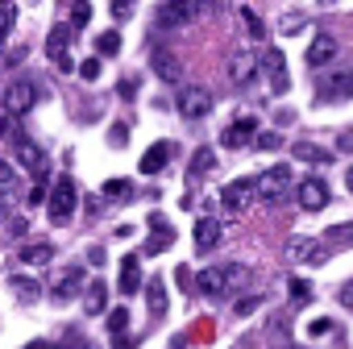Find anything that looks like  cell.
I'll return each instance as SVG.
<instances>
[{
    "instance_id": "obj_38",
    "label": "cell",
    "mask_w": 353,
    "mask_h": 349,
    "mask_svg": "<svg viewBox=\"0 0 353 349\" xmlns=\"http://www.w3.org/2000/svg\"><path fill=\"white\" fill-rule=\"evenodd\" d=\"M13 21H17V9L13 5H0V38L13 30Z\"/></svg>"
},
{
    "instance_id": "obj_5",
    "label": "cell",
    "mask_w": 353,
    "mask_h": 349,
    "mask_svg": "<svg viewBox=\"0 0 353 349\" xmlns=\"http://www.w3.org/2000/svg\"><path fill=\"white\" fill-rule=\"evenodd\" d=\"M34 100H38V88H34L30 79H17V83H9V92H5V112L17 121V117H26V112L34 108Z\"/></svg>"
},
{
    "instance_id": "obj_45",
    "label": "cell",
    "mask_w": 353,
    "mask_h": 349,
    "mask_svg": "<svg viewBox=\"0 0 353 349\" xmlns=\"http://www.w3.org/2000/svg\"><path fill=\"white\" fill-rule=\"evenodd\" d=\"M299 26H303V17H299V13H287L279 30H283V34H299Z\"/></svg>"
},
{
    "instance_id": "obj_54",
    "label": "cell",
    "mask_w": 353,
    "mask_h": 349,
    "mask_svg": "<svg viewBox=\"0 0 353 349\" xmlns=\"http://www.w3.org/2000/svg\"><path fill=\"white\" fill-rule=\"evenodd\" d=\"M0 46H5V38H0Z\"/></svg>"
},
{
    "instance_id": "obj_22",
    "label": "cell",
    "mask_w": 353,
    "mask_h": 349,
    "mask_svg": "<svg viewBox=\"0 0 353 349\" xmlns=\"http://www.w3.org/2000/svg\"><path fill=\"white\" fill-rule=\"evenodd\" d=\"M216 241H221V221L200 217V221H196V246H200V250H216Z\"/></svg>"
},
{
    "instance_id": "obj_23",
    "label": "cell",
    "mask_w": 353,
    "mask_h": 349,
    "mask_svg": "<svg viewBox=\"0 0 353 349\" xmlns=\"http://www.w3.org/2000/svg\"><path fill=\"white\" fill-rule=\"evenodd\" d=\"M324 246H328V254H332V250H349V246H353V221L332 225V229L324 233Z\"/></svg>"
},
{
    "instance_id": "obj_19",
    "label": "cell",
    "mask_w": 353,
    "mask_h": 349,
    "mask_svg": "<svg viewBox=\"0 0 353 349\" xmlns=\"http://www.w3.org/2000/svg\"><path fill=\"white\" fill-rule=\"evenodd\" d=\"M254 71H258V59H254V54H245V50H237V54H233V63H229V79H233V83H250V79H254Z\"/></svg>"
},
{
    "instance_id": "obj_9",
    "label": "cell",
    "mask_w": 353,
    "mask_h": 349,
    "mask_svg": "<svg viewBox=\"0 0 353 349\" xmlns=\"http://www.w3.org/2000/svg\"><path fill=\"white\" fill-rule=\"evenodd\" d=\"M250 200H254V179H233V183H225V192H221V208L233 212V217L245 212Z\"/></svg>"
},
{
    "instance_id": "obj_3",
    "label": "cell",
    "mask_w": 353,
    "mask_h": 349,
    "mask_svg": "<svg viewBox=\"0 0 353 349\" xmlns=\"http://www.w3.org/2000/svg\"><path fill=\"white\" fill-rule=\"evenodd\" d=\"M174 108H179L183 121H200L212 112V92L208 88H183L179 96H174Z\"/></svg>"
},
{
    "instance_id": "obj_33",
    "label": "cell",
    "mask_w": 353,
    "mask_h": 349,
    "mask_svg": "<svg viewBox=\"0 0 353 349\" xmlns=\"http://www.w3.org/2000/svg\"><path fill=\"white\" fill-rule=\"evenodd\" d=\"M125 328H129V312H125V308H112V312H108V332L121 337Z\"/></svg>"
},
{
    "instance_id": "obj_1",
    "label": "cell",
    "mask_w": 353,
    "mask_h": 349,
    "mask_svg": "<svg viewBox=\"0 0 353 349\" xmlns=\"http://www.w3.org/2000/svg\"><path fill=\"white\" fill-rule=\"evenodd\" d=\"M254 192L262 196V204H283V196H291V166L287 162H279V166H270L262 179L254 183Z\"/></svg>"
},
{
    "instance_id": "obj_36",
    "label": "cell",
    "mask_w": 353,
    "mask_h": 349,
    "mask_svg": "<svg viewBox=\"0 0 353 349\" xmlns=\"http://www.w3.org/2000/svg\"><path fill=\"white\" fill-rule=\"evenodd\" d=\"M79 79L96 83V79H100V59H83V63H79Z\"/></svg>"
},
{
    "instance_id": "obj_16",
    "label": "cell",
    "mask_w": 353,
    "mask_h": 349,
    "mask_svg": "<svg viewBox=\"0 0 353 349\" xmlns=\"http://www.w3.org/2000/svg\"><path fill=\"white\" fill-rule=\"evenodd\" d=\"M150 229H154V233L145 237V246H141V254H162L166 246H174V229H166V221H162L158 212L150 217Z\"/></svg>"
},
{
    "instance_id": "obj_14",
    "label": "cell",
    "mask_w": 353,
    "mask_h": 349,
    "mask_svg": "<svg viewBox=\"0 0 353 349\" xmlns=\"http://www.w3.org/2000/svg\"><path fill=\"white\" fill-rule=\"evenodd\" d=\"M71 34H75L71 26H54V30L46 34V59H50L54 67H63V63L71 59V54H67V46H71Z\"/></svg>"
},
{
    "instance_id": "obj_10",
    "label": "cell",
    "mask_w": 353,
    "mask_h": 349,
    "mask_svg": "<svg viewBox=\"0 0 353 349\" xmlns=\"http://www.w3.org/2000/svg\"><path fill=\"white\" fill-rule=\"evenodd\" d=\"M353 96V71L349 67H336L320 79V100H349Z\"/></svg>"
},
{
    "instance_id": "obj_28",
    "label": "cell",
    "mask_w": 353,
    "mask_h": 349,
    "mask_svg": "<svg viewBox=\"0 0 353 349\" xmlns=\"http://www.w3.org/2000/svg\"><path fill=\"white\" fill-rule=\"evenodd\" d=\"M79 283H83V266H71V270H63V279L54 283V295H71Z\"/></svg>"
},
{
    "instance_id": "obj_52",
    "label": "cell",
    "mask_w": 353,
    "mask_h": 349,
    "mask_svg": "<svg viewBox=\"0 0 353 349\" xmlns=\"http://www.w3.org/2000/svg\"><path fill=\"white\" fill-rule=\"evenodd\" d=\"M117 349H133V341L129 337H117Z\"/></svg>"
},
{
    "instance_id": "obj_44",
    "label": "cell",
    "mask_w": 353,
    "mask_h": 349,
    "mask_svg": "<svg viewBox=\"0 0 353 349\" xmlns=\"http://www.w3.org/2000/svg\"><path fill=\"white\" fill-rule=\"evenodd\" d=\"M328 328H332V320H324V316H316V320L307 324V337H328Z\"/></svg>"
},
{
    "instance_id": "obj_7",
    "label": "cell",
    "mask_w": 353,
    "mask_h": 349,
    "mask_svg": "<svg viewBox=\"0 0 353 349\" xmlns=\"http://www.w3.org/2000/svg\"><path fill=\"white\" fill-rule=\"evenodd\" d=\"M254 137H258V121L254 117H241V121L221 129V146L225 150H245V146H254Z\"/></svg>"
},
{
    "instance_id": "obj_30",
    "label": "cell",
    "mask_w": 353,
    "mask_h": 349,
    "mask_svg": "<svg viewBox=\"0 0 353 349\" xmlns=\"http://www.w3.org/2000/svg\"><path fill=\"white\" fill-rule=\"evenodd\" d=\"M237 13L245 17V26H250V38H266V21H262V17L254 13V5H241Z\"/></svg>"
},
{
    "instance_id": "obj_27",
    "label": "cell",
    "mask_w": 353,
    "mask_h": 349,
    "mask_svg": "<svg viewBox=\"0 0 353 349\" xmlns=\"http://www.w3.org/2000/svg\"><path fill=\"white\" fill-rule=\"evenodd\" d=\"M121 50V34L117 30H104L100 38H96V59H112Z\"/></svg>"
},
{
    "instance_id": "obj_34",
    "label": "cell",
    "mask_w": 353,
    "mask_h": 349,
    "mask_svg": "<svg viewBox=\"0 0 353 349\" xmlns=\"http://www.w3.org/2000/svg\"><path fill=\"white\" fill-rule=\"evenodd\" d=\"M192 328H196V332H192L188 341H212V337H216V324H212V320H196Z\"/></svg>"
},
{
    "instance_id": "obj_40",
    "label": "cell",
    "mask_w": 353,
    "mask_h": 349,
    "mask_svg": "<svg viewBox=\"0 0 353 349\" xmlns=\"http://www.w3.org/2000/svg\"><path fill=\"white\" fill-rule=\"evenodd\" d=\"M254 146H258V150H279V146H283V137H279V133H258V137H254Z\"/></svg>"
},
{
    "instance_id": "obj_21",
    "label": "cell",
    "mask_w": 353,
    "mask_h": 349,
    "mask_svg": "<svg viewBox=\"0 0 353 349\" xmlns=\"http://www.w3.org/2000/svg\"><path fill=\"white\" fill-rule=\"evenodd\" d=\"M154 71L166 79V83H179V75H183V67H179V59H174L170 50H154Z\"/></svg>"
},
{
    "instance_id": "obj_32",
    "label": "cell",
    "mask_w": 353,
    "mask_h": 349,
    "mask_svg": "<svg viewBox=\"0 0 353 349\" xmlns=\"http://www.w3.org/2000/svg\"><path fill=\"white\" fill-rule=\"evenodd\" d=\"M9 283H13V291H21L26 299H34V295H38V279H26V275H13Z\"/></svg>"
},
{
    "instance_id": "obj_37",
    "label": "cell",
    "mask_w": 353,
    "mask_h": 349,
    "mask_svg": "<svg viewBox=\"0 0 353 349\" xmlns=\"http://www.w3.org/2000/svg\"><path fill=\"white\" fill-rule=\"evenodd\" d=\"M71 21H75V26H79V30H83V26H88V21H92V5H88V0H79V5H75V9H71Z\"/></svg>"
},
{
    "instance_id": "obj_35",
    "label": "cell",
    "mask_w": 353,
    "mask_h": 349,
    "mask_svg": "<svg viewBox=\"0 0 353 349\" xmlns=\"http://www.w3.org/2000/svg\"><path fill=\"white\" fill-rule=\"evenodd\" d=\"M13 183H17V170L0 158V192H13Z\"/></svg>"
},
{
    "instance_id": "obj_53",
    "label": "cell",
    "mask_w": 353,
    "mask_h": 349,
    "mask_svg": "<svg viewBox=\"0 0 353 349\" xmlns=\"http://www.w3.org/2000/svg\"><path fill=\"white\" fill-rule=\"evenodd\" d=\"M345 188H349V192H353V166H349V170H345Z\"/></svg>"
},
{
    "instance_id": "obj_17",
    "label": "cell",
    "mask_w": 353,
    "mask_h": 349,
    "mask_svg": "<svg viewBox=\"0 0 353 349\" xmlns=\"http://www.w3.org/2000/svg\"><path fill=\"white\" fill-rule=\"evenodd\" d=\"M291 158H295V162H312V166H328V162H332V154H328L324 146H316V141H303V137L291 146Z\"/></svg>"
},
{
    "instance_id": "obj_13",
    "label": "cell",
    "mask_w": 353,
    "mask_h": 349,
    "mask_svg": "<svg viewBox=\"0 0 353 349\" xmlns=\"http://www.w3.org/2000/svg\"><path fill=\"white\" fill-rule=\"evenodd\" d=\"M204 17V5H162L158 9V26H192Z\"/></svg>"
},
{
    "instance_id": "obj_31",
    "label": "cell",
    "mask_w": 353,
    "mask_h": 349,
    "mask_svg": "<svg viewBox=\"0 0 353 349\" xmlns=\"http://www.w3.org/2000/svg\"><path fill=\"white\" fill-rule=\"evenodd\" d=\"M287 291H291V299H299V303H312V299H316V295H312V283H307V279H299V275L287 283Z\"/></svg>"
},
{
    "instance_id": "obj_39",
    "label": "cell",
    "mask_w": 353,
    "mask_h": 349,
    "mask_svg": "<svg viewBox=\"0 0 353 349\" xmlns=\"http://www.w3.org/2000/svg\"><path fill=\"white\" fill-rule=\"evenodd\" d=\"M125 141H129V125H121V121H117V125H112V133H108V146H112V150H121Z\"/></svg>"
},
{
    "instance_id": "obj_2",
    "label": "cell",
    "mask_w": 353,
    "mask_h": 349,
    "mask_svg": "<svg viewBox=\"0 0 353 349\" xmlns=\"http://www.w3.org/2000/svg\"><path fill=\"white\" fill-rule=\"evenodd\" d=\"M75 204H79V188L71 183V174H63L46 196V212H50V221H67L75 212Z\"/></svg>"
},
{
    "instance_id": "obj_8",
    "label": "cell",
    "mask_w": 353,
    "mask_h": 349,
    "mask_svg": "<svg viewBox=\"0 0 353 349\" xmlns=\"http://www.w3.org/2000/svg\"><path fill=\"white\" fill-rule=\"evenodd\" d=\"M295 200H299V208H303V212H320V208H328L332 192H328V183H324V179H303V183L295 188Z\"/></svg>"
},
{
    "instance_id": "obj_41",
    "label": "cell",
    "mask_w": 353,
    "mask_h": 349,
    "mask_svg": "<svg viewBox=\"0 0 353 349\" xmlns=\"http://www.w3.org/2000/svg\"><path fill=\"white\" fill-rule=\"evenodd\" d=\"M129 188H133L129 179H108V183H104V196H112V200H117V196H125Z\"/></svg>"
},
{
    "instance_id": "obj_43",
    "label": "cell",
    "mask_w": 353,
    "mask_h": 349,
    "mask_svg": "<svg viewBox=\"0 0 353 349\" xmlns=\"http://www.w3.org/2000/svg\"><path fill=\"white\" fill-rule=\"evenodd\" d=\"M0 137H13V141L21 137V133H17V121H13L9 112H0Z\"/></svg>"
},
{
    "instance_id": "obj_29",
    "label": "cell",
    "mask_w": 353,
    "mask_h": 349,
    "mask_svg": "<svg viewBox=\"0 0 353 349\" xmlns=\"http://www.w3.org/2000/svg\"><path fill=\"white\" fill-rule=\"evenodd\" d=\"M104 295H108L104 283H92V287H88V299H83V312H88V316H100V312H104Z\"/></svg>"
},
{
    "instance_id": "obj_20",
    "label": "cell",
    "mask_w": 353,
    "mask_h": 349,
    "mask_svg": "<svg viewBox=\"0 0 353 349\" xmlns=\"http://www.w3.org/2000/svg\"><path fill=\"white\" fill-rule=\"evenodd\" d=\"M170 158V141H154L145 154H141V174H158Z\"/></svg>"
},
{
    "instance_id": "obj_51",
    "label": "cell",
    "mask_w": 353,
    "mask_h": 349,
    "mask_svg": "<svg viewBox=\"0 0 353 349\" xmlns=\"http://www.w3.org/2000/svg\"><path fill=\"white\" fill-rule=\"evenodd\" d=\"M26 349H63V345H50V341H30Z\"/></svg>"
},
{
    "instance_id": "obj_26",
    "label": "cell",
    "mask_w": 353,
    "mask_h": 349,
    "mask_svg": "<svg viewBox=\"0 0 353 349\" xmlns=\"http://www.w3.org/2000/svg\"><path fill=\"white\" fill-rule=\"evenodd\" d=\"M216 166V154L208 150V146H200L196 154H192V179H200V174H208Z\"/></svg>"
},
{
    "instance_id": "obj_6",
    "label": "cell",
    "mask_w": 353,
    "mask_h": 349,
    "mask_svg": "<svg viewBox=\"0 0 353 349\" xmlns=\"http://www.w3.org/2000/svg\"><path fill=\"white\" fill-rule=\"evenodd\" d=\"M262 75L270 79V92H274V96H283V92L291 88V71H287L283 50H266V54H262Z\"/></svg>"
},
{
    "instance_id": "obj_4",
    "label": "cell",
    "mask_w": 353,
    "mask_h": 349,
    "mask_svg": "<svg viewBox=\"0 0 353 349\" xmlns=\"http://www.w3.org/2000/svg\"><path fill=\"white\" fill-rule=\"evenodd\" d=\"M287 258L291 262H307V266H324L332 254H328V246L320 237H291L287 241Z\"/></svg>"
},
{
    "instance_id": "obj_24",
    "label": "cell",
    "mask_w": 353,
    "mask_h": 349,
    "mask_svg": "<svg viewBox=\"0 0 353 349\" xmlns=\"http://www.w3.org/2000/svg\"><path fill=\"white\" fill-rule=\"evenodd\" d=\"M50 258H54V246H50V241H34V246L21 250V262H26V266H46Z\"/></svg>"
},
{
    "instance_id": "obj_50",
    "label": "cell",
    "mask_w": 353,
    "mask_h": 349,
    "mask_svg": "<svg viewBox=\"0 0 353 349\" xmlns=\"http://www.w3.org/2000/svg\"><path fill=\"white\" fill-rule=\"evenodd\" d=\"M9 233H13V237H26V233H30V225H26V221H13V225H9Z\"/></svg>"
},
{
    "instance_id": "obj_42",
    "label": "cell",
    "mask_w": 353,
    "mask_h": 349,
    "mask_svg": "<svg viewBox=\"0 0 353 349\" xmlns=\"http://www.w3.org/2000/svg\"><path fill=\"white\" fill-rule=\"evenodd\" d=\"M46 196H50V192H46V183L38 179V183L30 188V196H26V200H30V208H38V204H46Z\"/></svg>"
},
{
    "instance_id": "obj_47",
    "label": "cell",
    "mask_w": 353,
    "mask_h": 349,
    "mask_svg": "<svg viewBox=\"0 0 353 349\" xmlns=\"http://www.w3.org/2000/svg\"><path fill=\"white\" fill-rule=\"evenodd\" d=\"M341 308H353V279L341 283Z\"/></svg>"
},
{
    "instance_id": "obj_12",
    "label": "cell",
    "mask_w": 353,
    "mask_h": 349,
    "mask_svg": "<svg viewBox=\"0 0 353 349\" xmlns=\"http://www.w3.org/2000/svg\"><path fill=\"white\" fill-rule=\"evenodd\" d=\"M196 287H200V295L225 299V295H229V275H225V266H204L200 279H196Z\"/></svg>"
},
{
    "instance_id": "obj_46",
    "label": "cell",
    "mask_w": 353,
    "mask_h": 349,
    "mask_svg": "<svg viewBox=\"0 0 353 349\" xmlns=\"http://www.w3.org/2000/svg\"><path fill=\"white\" fill-rule=\"evenodd\" d=\"M254 308H258V295H250V299H241V303H237V308H233V312H237V316H250V312H254Z\"/></svg>"
},
{
    "instance_id": "obj_25",
    "label": "cell",
    "mask_w": 353,
    "mask_h": 349,
    "mask_svg": "<svg viewBox=\"0 0 353 349\" xmlns=\"http://www.w3.org/2000/svg\"><path fill=\"white\" fill-rule=\"evenodd\" d=\"M145 295H150V316L158 320L166 312V287H162V279H150L145 283Z\"/></svg>"
},
{
    "instance_id": "obj_15",
    "label": "cell",
    "mask_w": 353,
    "mask_h": 349,
    "mask_svg": "<svg viewBox=\"0 0 353 349\" xmlns=\"http://www.w3.org/2000/svg\"><path fill=\"white\" fill-rule=\"evenodd\" d=\"M336 63V38L332 34H316L307 42V67H328Z\"/></svg>"
},
{
    "instance_id": "obj_11",
    "label": "cell",
    "mask_w": 353,
    "mask_h": 349,
    "mask_svg": "<svg viewBox=\"0 0 353 349\" xmlns=\"http://www.w3.org/2000/svg\"><path fill=\"white\" fill-rule=\"evenodd\" d=\"M13 154H17V162H21L26 170H34V174H38V179L46 174V158H42V150H38V141H34V137H26V133H21V137L13 141Z\"/></svg>"
},
{
    "instance_id": "obj_49",
    "label": "cell",
    "mask_w": 353,
    "mask_h": 349,
    "mask_svg": "<svg viewBox=\"0 0 353 349\" xmlns=\"http://www.w3.org/2000/svg\"><path fill=\"white\" fill-rule=\"evenodd\" d=\"M88 262H92V266H104V250H100V246H92V250H88Z\"/></svg>"
},
{
    "instance_id": "obj_48",
    "label": "cell",
    "mask_w": 353,
    "mask_h": 349,
    "mask_svg": "<svg viewBox=\"0 0 353 349\" xmlns=\"http://www.w3.org/2000/svg\"><path fill=\"white\" fill-rule=\"evenodd\" d=\"M133 92H137V83L133 79H121V100H133Z\"/></svg>"
},
{
    "instance_id": "obj_18",
    "label": "cell",
    "mask_w": 353,
    "mask_h": 349,
    "mask_svg": "<svg viewBox=\"0 0 353 349\" xmlns=\"http://www.w3.org/2000/svg\"><path fill=\"white\" fill-rule=\"evenodd\" d=\"M137 287H141L137 254H125V258H121V295H137Z\"/></svg>"
}]
</instances>
